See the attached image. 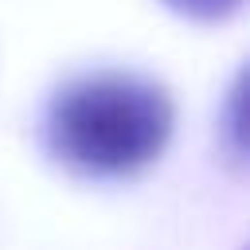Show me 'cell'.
Here are the masks:
<instances>
[{"label": "cell", "instance_id": "cell-1", "mask_svg": "<svg viewBox=\"0 0 250 250\" xmlns=\"http://www.w3.org/2000/svg\"><path fill=\"white\" fill-rule=\"evenodd\" d=\"M176 125L160 82L98 70L66 82L47 105V148L59 164L94 180H121L148 168Z\"/></svg>", "mask_w": 250, "mask_h": 250}, {"label": "cell", "instance_id": "cell-2", "mask_svg": "<svg viewBox=\"0 0 250 250\" xmlns=\"http://www.w3.org/2000/svg\"><path fill=\"white\" fill-rule=\"evenodd\" d=\"M164 4H168L176 16H184V20H195V23H223V20L238 16L246 0H164Z\"/></svg>", "mask_w": 250, "mask_h": 250}, {"label": "cell", "instance_id": "cell-3", "mask_svg": "<svg viewBox=\"0 0 250 250\" xmlns=\"http://www.w3.org/2000/svg\"><path fill=\"white\" fill-rule=\"evenodd\" d=\"M230 145H234V152L246 148V133H242V82L234 86V102H230Z\"/></svg>", "mask_w": 250, "mask_h": 250}]
</instances>
